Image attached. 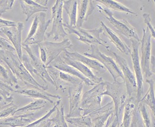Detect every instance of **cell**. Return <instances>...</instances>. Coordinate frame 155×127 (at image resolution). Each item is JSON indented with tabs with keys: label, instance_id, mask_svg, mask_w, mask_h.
<instances>
[{
	"label": "cell",
	"instance_id": "46",
	"mask_svg": "<svg viewBox=\"0 0 155 127\" xmlns=\"http://www.w3.org/2000/svg\"><path fill=\"white\" fill-rule=\"evenodd\" d=\"M152 127H155V120L154 119H152Z\"/></svg>",
	"mask_w": 155,
	"mask_h": 127
},
{
	"label": "cell",
	"instance_id": "35",
	"mask_svg": "<svg viewBox=\"0 0 155 127\" xmlns=\"http://www.w3.org/2000/svg\"><path fill=\"white\" fill-rule=\"evenodd\" d=\"M19 105L15 103L14 101L12 102H5V104L0 105V119L7 118L10 116H14Z\"/></svg>",
	"mask_w": 155,
	"mask_h": 127
},
{
	"label": "cell",
	"instance_id": "34",
	"mask_svg": "<svg viewBox=\"0 0 155 127\" xmlns=\"http://www.w3.org/2000/svg\"><path fill=\"white\" fill-rule=\"evenodd\" d=\"M67 122L77 127H93L90 116L82 115L79 117L65 118Z\"/></svg>",
	"mask_w": 155,
	"mask_h": 127
},
{
	"label": "cell",
	"instance_id": "31",
	"mask_svg": "<svg viewBox=\"0 0 155 127\" xmlns=\"http://www.w3.org/2000/svg\"><path fill=\"white\" fill-rule=\"evenodd\" d=\"M96 2H98L102 4H103L108 9H112L115 11L127 13L132 15H137V13L130 9L129 8L124 6L122 4L116 1L113 0H98L96 1Z\"/></svg>",
	"mask_w": 155,
	"mask_h": 127
},
{
	"label": "cell",
	"instance_id": "3",
	"mask_svg": "<svg viewBox=\"0 0 155 127\" xmlns=\"http://www.w3.org/2000/svg\"><path fill=\"white\" fill-rule=\"evenodd\" d=\"M105 90L103 95H108L111 97L114 105V114L119 120V116L123 111L125 104L129 97L126 83L124 82H118L117 80L114 82H105Z\"/></svg>",
	"mask_w": 155,
	"mask_h": 127
},
{
	"label": "cell",
	"instance_id": "25",
	"mask_svg": "<svg viewBox=\"0 0 155 127\" xmlns=\"http://www.w3.org/2000/svg\"><path fill=\"white\" fill-rule=\"evenodd\" d=\"M0 81L14 89V91L21 87L18 79L7 64L1 60H0Z\"/></svg>",
	"mask_w": 155,
	"mask_h": 127
},
{
	"label": "cell",
	"instance_id": "14",
	"mask_svg": "<svg viewBox=\"0 0 155 127\" xmlns=\"http://www.w3.org/2000/svg\"><path fill=\"white\" fill-rule=\"evenodd\" d=\"M107 50L112 55L117 65L121 70L124 77L123 81L126 83L127 94L129 96H131L132 93L137 92V84L135 75L130 70L127 61L123 57L110 49Z\"/></svg>",
	"mask_w": 155,
	"mask_h": 127
},
{
	"label": "cell",
	"instance_id": "10",
	"mask_svg": "<svg viewBox=\"0 0 155 127\" xmlns=\"http://www.w3.org/2000/svg\"><path fill=\"white\" fill-rule=\"evenodd\" d=\"M96 7L100 12L104 14L106 19L119 34L130 39H134L140 42L141 41L136 28L131 25L126 20H117L114 17L113 13L110 9L99 5H96Z\"/></svg>",
	"mask_w": 155,
	"mask_h": 127
},
{
	"label": "cell",
	"instance_id": "29",
	"mask_svg": "<svg viewBox=\"0 0 155 127\" xmlns=\"http://www.w3.org/2000/svg\"><path fill=\"white\" fill-rule=\"evenodd\" d=\"M61 99H59L53 105V108H52L49 112L42 117L41 118L37 120L34 121L31 123L28 124L25 127H54V125L50 120V117L55 111H56V109L58 105L61 103Z\"/></svg>",
	"mask_w": 155,
	"mask_h": 127
},
{
	"label": "cell",
	"instance_id": "4",
	"mask_svg": "<svg viewBox=\"0 0 155 127\" xmlns=\"http://www.w3.org/2000/svg\"><path fill=\"white\" fill-rule=\"evenodd\" d=\"M38 45L39 58L46 67L58 58L63 51L70 49L73 46L71 41L68 38L60 42L45 41Z\"/></svg>",
	"mask_w": 155,
	"mask_h": 127
},
{
	"label": "cell",
	"instance_id": "33",
	"mask_svg": "<svg viewBox=\"0 0 155 127\" xmlns=\"http://www.w3.org/2000/svg\"><path fill=\"white\" fill-rule=\"evenodd\" d=\"M55 127H68L64 116L63 105L61 103L56 109V114L54 117L50 119Z\"/></svg>",
	"mask_w": 155,
	"mask_h": 127
},
{
	"label": "cell",
	"instance_id": "32",
	"mask_svg": "<svg viewBox=\"0 0 155 127\" xmlns=\"http://www.w3.org/2000/svg\"><path fill=\"white\" fill-rule=\"evenodd\" d=\"M46 103H47V102L45 100L36 99L22 108H18L16 110L15 113H18H18L19 112L26 113V112H32L40 110L45 107Z\"/></svg>",
	"mask_w": 155,
	"mask_h": 127
},
{
	"label": "cell",
	"instance_id": "30",
	"mask_svg": "<svg viewBox=\"0 0 155 127\" xmlns=\"http://www.w3.org/2000/svg\"><path fill=\"white\" fill-rule=\"evenodd\" d=\"M63 9L69 16L70 25L72 27L77 26L78 1H64Z\"/></svg>",
	"mask_w": 155,
	"mask_h": 127
},
{
	"label": "cell",
	"instance_id": "22",
	"mask_svg": "<svg viewBox=\"0 0 155 127\" xmlns=\"http://www.w3.org/2000/svg\"><path fill=\"white\" fill-rule=\"evenodd\" d=\"M34 113L13 116L0 119V127H25L34 120Z\"/></svg>",
	"mask_w": 155,
	"mask_h": 127
},
{
	"label": "cell",
	"instance_id": "41",
	"mask_svg": "<svg viewBox=\"0 0 155 127\" xmlns=\"http://www.w3.org/2000/svg\"><path fill=\"white\" fill-rule=\"evenodd\" d=\"M143 21L145 24L147 25V27H148L150 30V31L151 32V35L152 37L153 38H155V30L154 29V27H153V25H152L151 23V18L150 17V15L149 13H143Z\"/></svg>",
	"mask_w": 155,
	"mask_h": 127
},
{
	"label": "cell",
	"instance_id": "16",
	"mask_svg": "<svg viewBox=\"0 0 155 127\" xmlns=\"http://www.w3.org/2000/svg\"><path fill=\"white\" fill-rule=\"evenodd\" d=\"M24 24L21 22H18L16 26L11 27H3L1 29L2 34H4L7 36L10 42L13 44L15 49L16 53L21 61L22 60V42L21 35L23 30Z\"/></svg>",
	"mask_w": 155,
	"mask_h": 127
},
{
	"label": "cell",
	"instance_id": "24",
	"mask_svg": "<svg viewBox=\"0 0 155 127\" xmlns=\"http://www.w3.org/2000/svg\"><path fill=\"white\" fill-rule=\"evenodd\" d=\"M100 25L102 27L105 34L119 50L125 55L130 54L131 52V49L130 48L115 32L111 30L108 26L105 25L102 21H100Z\"/></svg>",
	"mask_w": 155,
	"mask_h": 127
},
{
	"label": "cell",
	"instance_id": "39",
	"mask_svg": "<svg viewBox=\"0 0 155 127\" xmlns=\"http://www.w3.org/2000/svg\"><path fill=\"white\" fill-rule=\"evenodd\" d=\"M14 2V0H0V18L3 13L12 8Z\"/></svg>",
	"mask_w": 155,
	"mask_h": 127
},
{
	"label": "cell",
	"instance_id": "44",
	"mask_svg": "<svg viewBox=\"0 0 155 127\" xmlns=\"http://www.w3.org/2000/svg\"><path fill=\"white\" fill-rule=\"evenodd\" d=\"M150 69L152 73L155 74V57L152 56L150 61Z\"/></svg>",
	"mask_w": 155,
	"mask_h": 127
},
{
	"label": "cell",
	"instance_id": "38",
	"mask_svg": "<svg viewBox=\"0 0 155 127\" xmlns=\"http://www.w3.org/2000/svg\"><path fill=\"white\" fill-rule=\"evenodd\" d=\"M138 105L134 111L133 119L130 127H146L142 120Z\"/></svg>",
	"mask_w": 155,
	"mask_h": 127
},
{
	"label": "cell",
	"instance_id": "23",
	"mask_svg": "<svg viewBox=\"0 0 155 127\" xmlns=\"http://www.w3.org/2000/svg\"><path fill=\"white\" fill-rule=\"evenodd\" d=\"M94 1L81 0L78 1L77 22V27L81 28L84 21H87L89 16L94 11L96 5L94 4Z\"/></svg>",
	"mask_w": 155,
	"mask_h": 127
},
{
	"label": "cell",
	"instance_id": "26",
	"mask_svg": "<svg viewBox=\"0 0 155 127\" xmlns=\"http://www.w3.org/2000/svg\"><path fill=\"white\" fill-rule=\"evenodd\" d=\"M20 5L22 13L26 15V21H28L34 14L37 13H45L48 9V7L42 6L35 1L32 0L20 1Z\"/></svg>",
	"mask_w": 155,
	"mask_h": 127
},
{
	"label": "cell",
	"instance_id": "21",
	"mask_svg": "<svg viewBox=\"0 0 155 127\" xmlns=\"http://www.w3.org/2000/svg\"><path fill=\"white\" fill-rule=\"evenodd\" d=\"M49 65H51L61 71L64 72L65 73H67L71 75L79 78L88 86H94L96 85L94 83L92 82L91 80H89L84 75H83L81 73H80L77 69L65 63L61 55L54 61H53Z\"/></svg>",
	"mask_w": 155,
	"mask_h": 127
},
{
	"label": "cell",
	"instance_id": "6",
	"mask_svg": "<svg viewBox=\"0 0 155 127\" xmlns=\"http://www.w3.org/2000/svg\"><path fill=\"white\" fill-rule=\"evenodd\" d=\"M105 90V84L103 81L96 84L92 89L84 93L81 103V108L83 112L82 115H89L101 107V102Z\"/></svg>",
	"mask_w": 155,
	"mask_h": 127
},
{
	"label": "cell",
	"instance_id": "42",
	"mask_svg": "<svg viewBox=\"0 0 155 127\" xmlns=\"http://www.w3.org/2000/svg\"><path fill=\"white\" fill-rule=\"evenodd\" d=\"M120 124L119 120L116 117L115 114L113 113L108 119L104 127H119Z\"/></svg>",
	"mask_w": 155,
	"mask_h": 127
},
{
	"label": "cell",
	"instance_id": "5",
	"mask_svg": "<svg viewBox=\"0 0 155 127\" xmlns=\"http://www.w3.org/2000/svg\"><path fill=\"white\" fill-rule=\"evenodd\" d=\"M67 31L68 34H74L77 35L78 41L89 45H101L106 48L107 50L110 49V46L107 42L101 38V34L103 33V29L101 26L100 27L93 30H86L84 28H78L77 26L72 27L67 23L63 24Z\"/></svg>",
	"mask_w": 155,
	"mask_h": 127
},
{
	"label": "cell",
	"instance_id": "1",
	"mask_svg": "<svg viewBox=\"0 0 155 127\" xmlns=\"http://www.w3.org/2000/svg\"><path fill=\"white\" fill-rule=\"evenodd\" d=\"M0 60L6 63L18 80L21 81L28 88L47 90L48 86L42 85L36 80L26 69L16 52L0 49Z\"/></svg>",
	"mask_w": 155,
	"mask_h": 127
},
{
	"label": "cell",
	"instance_id": "7",
	"mask_svg": "<svg viewBox=\"0 0 155 127\" xmlns=\"http://www.w3.org/2000/svg\"><path fill=\"white\" fill-rule=\"evenodd\" d=\"M51 23H52L51 19L46 20L45 13H39L37 15L23 44L30 46L44 42L46 31Z\"/></svg>",
	"mask_w": 155,
	"mask_h": 127
},
{
	"label": "cell",
	"instance_id": "45",
	"mask_svg": "<svg viewBox=\"0 0 155 127\" xmlns=\"http://www.w3.org/2000/svg\"><path fill=\"white\" fill-rule=\"evenodd\" d=\"M37 3H38L39 4L42 5V6H46V5L48 4V1L47 0H44V1H42V0H36L35 1Z\"/></svg>",
	"mask_w": 155,
	"mask_h": 127
},
{
	"label": "cell",
	"instance_id": "37",
	"mask_svg": "<svg viewBox=\"0 0 155 127\" xmlns=\"http://www.w3.org/2000/svg\"><path fill=\"white\" fill-rule=\"evenodd\" d=\"M12 92H14V89L0 81V96L2 98L4 101L6 102L14 101L12 95Z\"/></svg>",
	"mask_w": 155,
	"mask_h": 127
},
{
	"label": "cell",
	"instance_id": "17",
	"mask_svg": "<svg viewBox=\"0 0 155 127\" xmlns=\"http://www.w3.org/2000/svg\"><path fill=\"white\" fill-rule=\"evenodd\" d=\"M114 113V105L110 101L89 114L91 117L93 127H104L112 114Z\"/></svg>",
	"mask_w": 155,
	"mask_h": 127
},
{
	"label": "cell",
	"instance_id": "12",
	"mask_svg": "<svg viewBox=\"0 0 155 127\" xmlns=\"http://www.w3.org/2000/svg\"><path fill=\"white\" fill-rule=\"evenodd\" d=\"M151 38L152 35L148 27L143 28V35L141 41V56L140 63L142 69V74L146 79L152 75L150 69L151 61Z\"/></svg>",
	"mask_w": 155,
	"mask_h": 127
},
{
	"label": "cell",
	"instance_id": "48",
	"mask_svg": "<svg viewBox=\"0 0 155 127\" xmlns=\"http://www.w3.org/2000/svg\"><path fill=\"white\" fill-rule=\"evenodd\" d=\"M154 2H155V0L154 1ZM154 29L155 30V27H154Z\"/></svg>",
	"mask_w": 155,
	"mask_h": 127
},
{
	"label": "cell",
	"instance_id": "2",
	"mask_svg": "<svg viewBox=\"0 0 155 127\" xmlns=\"http://www.w3.org/2000/svg\"><path fill=\"white\" fill-rule=\"evenodd\" d=\"M22 48L27 54H23L21 61L33 77L37 76L45 83H49L54 87V83L48 72L45 64L33 53L30 46L22 44Z\"/></svg>",
	"mask_w": 155,
	"mask_h": 127
},
{
	"label": "cell",
	"instance_id": "20",
	"mask_svg": "<svg viewBox=\"0 0 155 127\" xmlns=\"http://www.w3.org/2000/svg\"><path fill=\"white\" fill-rule=\"evenodd\" d=\"M65 54L72 59L80 61L87 66L91 70H94L98 73L102 74L105 73L107 70L101 63L95 59L91 58L89 57H86L84 55H82L78 52H70L67 50L63 51Z\"/></svg>",
	"mask_w": 155,
	"mask_h": 127
},
{
	"label": "cell",
	"instance_id": "49",
	"mask_svg": "<svg viewBox=\"0 0 155 127\" xmlns=\"http://www.w3.org/2000/svg\"></svg>",
	"mask_w": 155,
	"mask_h": 127
},
{
	"label": "cell",
	"instance_id": "19",
	"mask_svg": "<svg viewBox=\"0 0 155 127\" xmlns=\"http://www.w3.org/2000/svg\"><path fill=\"white\" fill-rule=\"evenodd\" d=\"M61 56L65 63L77 69L80 73H81L86 77L91 80V81L94 83L95 84L103 82V79L102 77H100L96 76L90 68H89L84 63L70 58L68 56H67L64 52H63L61 54Z\"/></svg>",
	"mask_w": 155,
	"mask_h": 127
},
{
	"label": "cell",
	"instance_id": "11",
	"mask_svg": "<svg viewBox=\"0 0 155 127\" xmlns=\"http://www.w3.org/2000/svg\"><path fill=\"white\" fill-rule=\"evenodd\" d=\"M63 0H57L54 5L52 8V27L51 31L46 32L48 38L52 37L55 41L58 40L60 38H64L68 35L64 28L63 21Z\"/></svg>",
	"mask_w": 155,
	"mask_h": 127
},
{
	"label": "cell",
	"instance_id": "15",
	"mask_svg": "<svg viewBox=\"0 0 155 127\" xmlns=\"http://www.w3.org/2000/svg\"><path fill=\"white\" fill-rule=\"evenodd\" d=\"M83 86V83H81L77 86H71L69 87L67 95L69 99L70 110L65 118L79 117L82 116L81 103Z\"/></svg>",
	"mask_w": 155,
	"mask_h": 127
},
{
	"label": "cell",
	"instance_id": "43",
	"mask_svg": "<svg viewBox=\"0 0 155 127\" xmlns=\"http://www.w3.org/2000/svg\"><path fill=\"white\" fill-rule=\"evenodd\" d=\"M17 25H18V22L8 20L2 19L0 18V33H1V29L3 27H7V26L11 27V26H16Z\"/></svg>",
	"mask_w": 155,
	"mask_h": 127
},
{
	"label": "cell",
	"instance_id": "28",
	"mask_svg": "<svg viewBox=\"0 0 155 127\" xmlns=\"http://www.w3.org/2000/svg\"><path fill=\"white\" fill-rule=\"evenodd\" d=\"M145 82L149 85L148 90L146 94L142 97L140 102L145 104L148 107L152 116L155 119V82L153 79H147Z\"/></svg>",
	"mask_w": 155,
	"mask_h": 127
},
{
	"label": "cell",
	"instance_id": "27",
	"mask_svg": "<svg viewBox=\"0 0 155 127\" xmlns=\"http://www.w3.org/2000/svg\"><path fill=\"white\" fill-rule=\"evenodd\" d=\"M138 104L135 96H131L128 98L124 107L123 120L122 122L120 124V127H130L134 111Z\"/></svg>",
	"mask_w": 155,
	"mask_h": 127
},
{
	"label": "cell",
	"instance_id": "40",
	"mask_svg": "<svg viewBox=\"0 0 155 127\" xmlns=\"http://www.w3.org/2000/svg\"><path fill=\"white\" fill-rule=\"evenodd\" d=\"M10 42L9 40L0 36V49L4 50L9 51L12 52H16L13 45Z\"/></svg>",
	"mask_w": 155,
	"mask_h": 127
},
{
	"label": "cell",
	"instance_id": "36",
	"mask_svg": "<svg viewBox=\"0 0 155 127\" xmlns=\"http://www.w3.org/2000/svg\"><path fill=\"white\" fill-rule=\"evenodd\" d=\"M138 109L142 117V120L146 127H152V116L150 115V111L148 107L142 102H139Z\"/></svg>",
	"mask_w": 155,
	"mask_h": 127
},
{
	"label": "cell",
	"instance_id": "47",
	"mask_svg": "<svg viewBox=\"0 0 155 127\" xmlns=\"http://www.w3.org/2000/svg\"><path fill=\"white\" fill-rule=\"evenodd\" d=\"M2 101H4V99H2V97H1V96H0V103H1Z\"/></svg>",
	"mask_w": 155,
	"mask_h": 127
},
{
	"label": "cell",
	"instance_id": "18",
	"mask_svg": "<svg viewBox=\"0 0 155 127\" xmlns=\"http://www.w3.org/2000/svg\"><path fill=\"white\" fill-rule=\"evenodd\" d=\"M14 92L26 97L36 99L45 100L53 105H54L56 102L53 101V99H58V100L61 99L60 95L51 94L45 90H41L35 88L24 89L20 87V89L15 90Z\"/></svg>",
	"mask_w": 155,
	"mask_h": 127
},
{
	"label": "cell",
	"instance_id": "50",
	"mask_svg": "<svg viewBox=\"0 0 155 127\" xmlns=\"http://www.w3.org/2000/svg\"></svg>",
	"mask_w": 155,
	"mask_h": 127
},
{
	"label": "cell",
	"instance_id": "13",
	"mask_svg": "<svg viewBox=\"0 0 155 127\" xmlns=\"http://www.w3.org/2000/svg\"><path fill=\"white\" fill-rule=\"evenodd\" d=\"M130 41L132 44V49L130 55L131 56L133 68L135 73L134 75L136 76L137 84L136 99L137 103H139L140 100L142 98V95L143 94V78L139 56V47L140 46V42L134 39H130Z\"/></svg>",
	"mask_w": 155,
	"mask_h": 127
},
{
	"label": "cell",
	"instance_id": "9",
	"mask_svg": "<svg viewBox=\"0 0 155 127\" xmlns=\"http://www.w3.org/2000/svg\"><path fill=\"white\" fill-rule=\"evenodd\" d=\"M84 55L86 57L93 58L101 63L110 72L114 81H116L118 77L124 80L123 74L115 60L112 57L107 56L101 53L99 50L98 45H91L89 51L84 52Z\"/></svg>",
	"mask_w": 155,
	"mask_h": 127
},
{
	"label": "cell",
	"instance_id": "8",
	"mask_svg": "<svg viewBox=\"0 0 155 127\" xmlns=\"http://www.w3.org/2000/svg\"><path fill=\"white\" fill-rule=\"evenodd\" d=\"M48 72L54 83L56 90H60L63 94L68 95L69 87L71 86H77L84 83L81 79L64 72L49 65L46 67Z\"/></svg>",
	"mask_w": 155,
	"mask_h": 127
}]
</instances>
